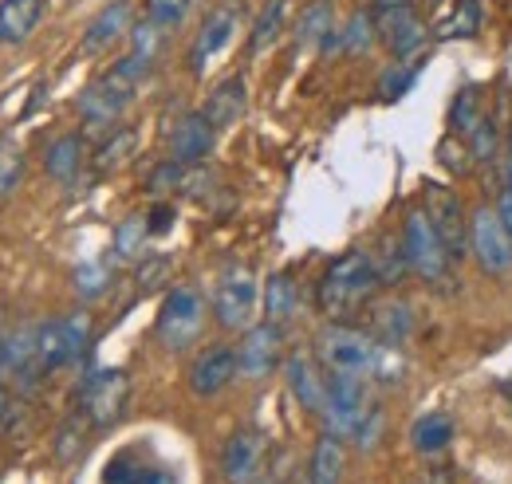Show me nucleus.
<instances>
[{"label":"nucleus","mask_w":512,"mask_h":484,"mask_svg":"<svg viewBox=\"0 0 512 484\" xmlns=\"http://www.w3.org/2000/svg\"><path fill=\"white\" fill-rule=\"evenodd\" d=\"M245 107H249V83H245V75H229L209 91L201 115L213 122V130H225L245 115Z\"/></svg>","instance_id":"19"},{"label":"nucleus","mask_w":512,"mask_h":484,"mask_svg":"<svg viewBox=\"0 0 512 484\" xmlns=\"http://www.w3.org/2000/svg\"><path fill=\"white\" fill-rule=\"evenodd\" d=\"M134 87H138V79H130L127 71L115 63L107 75H99V79L79 95V115H83V122H91V126H111V122L130 107Z\"/></svg>","instance_id":"8"},{"label":"nucleus","mask_w":512,"mask_h":484,"mask_svg":"<svg viewBox=\"0 0 512 484\" xmlns=\"http://www.w3.org/2000/svg\"><path fill=\"white\" fill-rule=\"evenodd\" d=\"M36 351H40V366H44L48 374L67 363H75V359H71V339H67L64 319H48V323L36 327Z\"/></svg>","instance_id":"24"},{"label":"nucleus","mask_w":512,"mask_h":484,"mask_svg":"<svg viewBox=\"0 0 512 484\" xmlns=\"http://www.w3.org/2000/svg\"><path fill=\"white\" fill-rule=\"evenodd\" d=\"M162 40H166V32H162L154 20H138V24L130 28V56L154 67L158 52H162Z\"/></svg>","instance_id":"34"},{"label":"nucleus","mask_w":512,"mask_h":484,"mask_svg":"<svg viewBox=\"0 0 512 484\" xmlns=\"http://www.w3.org/2000/svg\"><path fill=\"white\" fill-rule=\"evenodd\" d=\"M280 355H284V331L276 323H253L241 343H237V370L241 378H268L276 366H280Z\"/></svg>","instance_id":"12"},{"label":"nucleus","mask_w":512,"mask_h":484,"mask_svg":"<svg viewBox=\"0 0 512 484\" xmlns=\"http://www.w3.org/2000/svg\"><path fill=\"white\" fill-rule=\"evenodd\" d=\"M284 378H288V390L296 394V402H300L304 410L323 414V402H327V378H323L320 363H316L312 355H304V351L288 355Z\"/></svg>","instance_id":"18"},{"label":"nucleus","mask_w":512,"mask_h":484,"mask_svg":"<svg viewBox=\"0 0 512 484\" xmlns=\"http://www.w3.org/2000/svg\"><path fill=\"white\" fill-rule=\"evenodd\" d=\"M335 32V12H331V0H316L300 12L296 20V44L300 48H312V44H323L327 36Z\"/></svg>","instance_id":"30"},{"label":"nucleus","mask_w":512,"mask_h":484,"mask_svg":"<svg viewBox=\"0 0 512 484\" xmlns=\"http://www.w3.org/2000/svg\"><path fill=\"white\" fill-rule=\"evenodd\" d=\"M134 146H138V134H134L130 126H115V130L103 138V146L95 150V170H99V174H111V170L127 166Z\"/></svg>","instance_id":"31"},{"label":"nucleus","mask_w":512,"mask_h":484,"mask_svg":"<svg viewBox=\"0 0 512 484\" xmlns=\"http://www.w3.org/2000/svg\"><path fill=\"white\" fill-rule=\"evenodd\" d=\"M8 370V355H4V339H0V374Z\"/></svg>","instance_id":"47"},{"label":"nucleus","mask_w":512,"mask_h":484,"mask_svg":"<svg viewBox=\"0 0 512 484\" xmlns=\"http://www.w3.org/2000/svg\"><path fill=\"white\" fill-rule=\"evenodd\" d=\"M292 315H296V284L288 272H276L264 280V319L284 327Z\"/></svg>","instance_id":"26"},{"label":"nucleus","mask_w":512,"mask_h":484,"mask_svg":"<svg viewBox=\"0 0 512 484\" xmlns=\"http://www.w3.org/2000/svg\"><path fill=\"white\" fill-rule=\"evenodd\" d=\"M130 28H134V8H130V0H111V4H103V8L91 16V24L83 28V52H87V56H99V52L115 48L123 36H130Z\"/></svg>","instance_id":"16"},{"label":"nucleus","mask_w":512,"mask_h":484,"mask_svg":"<svg viewBox=\"0 0 512 484\" xmlns=\"http://www.w3.org/2000/svg\"><path fill=\"white\" fill-rule=\"evenodd\" d=\"M371 12H375V24H379V36H383L386 48H390L398 60L414 56V52L426 44V24L418 20V12H414L410 0H402V4H383V8H371Z\"/></svg>","instance_id":"14"},{"label":"nucleus","mask_w":512,"mask_h":484,"mask_svg":"<svg viewBox=\"0 0 512 484\" xmlns=\"http://www.w3.org/2000/svg\"><path fill=\"white\" fill-rule=\"evenodd\" d=\"M213 138H217V130L201 111L182 115L170 130V158L182 162V166H201L209 158V150H213Z\"/></svg>","instance_id":"17"},{"label":"nucleus","mask_w":512,"mask_h":484,"mask_svg":"<svg viewBox=\"0 0 512 484\" xmlns=\"http://www.w3.org/2000/svg\"><path fill=\"white\" fill-rule=\"evenodd\" d=\"M190 4L193 0H146V20H154L162 32H170V28H178L186 20Z\"/></svg>","instance_id":"39"},{"label":"nucleus","mask_w":512,"mask_h":484,"mask_svg":"<svg viewBox=\"0 0 512 484\" xmlns=\"http://www.w3.org/2000/svg\"><path fill=\"white\" fill-rule=\"evenodd\" d=\"M268 461V437L260 429H237L221 449V473L229 484H256Z\"/></svg>","instance_id":"13"},{"label":"nucleus","mask_w":512,"mask_h":484,"mask_svg":"<svg viewBox=\"0 0 512 484\" xmlns=\"http://www.w3.org/2000/svg\"><path fill=\"white\" fill-rule=\"evenodd\" d=\"M379 288V276H375V264H371V252L363 248H351L343 256H335L327 264L320 280V311L331 319H343L359 307H367L371 296Z\"/></svg>","instance_id":"1"},{"label":"nucleus","mask_w":512,"mask_h":484,"mask_svg":"<svg viewBox=\"0 0 512 484\" xmlns=\"http://www.w3.org/2000/svg\"><path fill=\"white\" fill-rule=\"evenodd\" d=\"M237 374H241V370H237V347L213 343V347H205L190 363V390L197 398H213V394H221Z\"/></svg>","instance_id":"15"},{"label":"nucleus","mask_w":512,"mask_h":484,"mask_svg":"<svg viewBox=\"0 0 512 484\" xmlns=\"http://www.w3.org/2000/svg\"><path fill=\"white\" fill-rule=\"evenodd\" d=\"M414 75H418V63H394V67L383 75V83H379V95H383V99L406 95L410 83H414Z\"/></svg>","instance_id":"40"},{"label":"nucleus","mask_w":512,"mask_h":484,"mask_svg":"<svg viewBox=\"0 0 512 484\" xmlns=\"http://www.w3.org/2000/svg\"><path fill=\"white\" fill-rule=\"evenodd\" d=\"M477 122H481V95H477V87H465V91H457V99L449 107V126H453V134L469 138V130Z\"/></svg>","instance_id":"35"},{"label":"nucleus","mask_w":512,"mask_h":484,"mask_svg":"<svg viewBox=\"0 0 512 484\" xmlns=\"http://www.w3.org/2000/svg\"><path fill=\"white\" fill-rule=\"evenodd\" d=\"M182 182H186V166H182V162H174V158H166V162L150 174V182L146 185H150V193H158V197H162V193L182 189Z\"/></svg>","instance_id":"41"},{"label":"nucleus","mask_w":512,"mask_h":484,"mask_svg":"<svg viewBox=\"0 0 512 484\" xmlns=\"http://www.w3.org/2000/svg\"><path fill=\"white\" fill-rule=\"evenodd\" d=\"M201 327H205V300H201V292L190 288V284L170 288V296L162 300V311H158V339L170 351H186L193 339L201 335Z\"/></svg>","instance_id":"5"},{"label":"nucleus","mask_w":512,"mask_h":484,"mask_svg":"<svg viewBox=\"0 0 512 484\" xmlns=\"http://www.w3.org/2000/svg\"><path fill=\"white\" fill-rule=\"evenodd\" d=\"M83 162H87V146H83V138H79V134H64V138H56V142L48 146V154H44L48 174H52L60 185L75 182V178H79V170H83Z\"/></svg>","instance_id":"22"},{"label":"nucleus","mask_w":512,"mask_h":484,"mask_svg":"<svg viewBox=\"0 0 512 484\" xmlns=\"http://www.w3.org/2000/svg\"><path fill=\"white\" fill-rule=\"evenodd\" d=\"M477 28H481V4L453 0V8L434 24V36L438 40H469V36H477Z\"/></svg>","instance_id":"29"},{"label":"nucleus","mask_w":512,"mask_h":484,"mask_svg":"<svg viewBox=\"0 0 512 484\" xmlns=\"http://www.w3.org/2000/svg\"><path fill=\"white\" fill-rule=\"evenodd\" d=\"M449 441H453V418L449 414H422L410 425V445L422 457H438Z\"/></svg>","instance_id":"25"},{"label":"nucleus","mask_w":512,"mask_h":484,"mask_svg":"<svg viewBox=\"0 0 512 484\" xmlns=\"http://www.w3.org/2000/svg\"><path fill=\"white\" fill-rule=\"evenodd\" d=\"M166 272H170V260H166V256H146V260L138 264V284H142V288H154Z\"/></svg>","instance_id":"43"},{"label":"nucleus","mask_w":512,"mask_h":484,"mask_svg":"<svg viewBox=\"0 0 512 484\" xmlns=\"http://www.w3.org/2000/svg\"><path fill=\"white\" fill-rule=\"evenodd\" d=\"M371 264H375L379 288H394V284H402V276L410 272V260H406V248H402V233H398V237H383L379 248L371 252Z\"/></svg>","instance_id":"28"},{"label":"nucleus","mask_w":512,"mask_h":484,"mask_svg":"<svg viewBox=\"0 0 512 484\" xmlns=\"http://www.w3.org/2000/svg\"><path fill=\"white\" fill-rule=\"evenodd\" d=\"M316 355L331 374H359V378H375L379 359H383V343L367 331L331 323L323 327L316 339Z\"/></svg>","instance_id":"3"},{"label":"nucleus","mask_w":512,"mask_h":484,"mask_svg":"<svg viewBox=\"0 0 512 484\" xmlns=\"http://www.w3.org/2000/svg\"><path fill=\"white\" fill-rule=\"evenodd\" d=\"M469 248L481 264L485 276H505L512 268V237L505 229V221L497 217V209L481 205L469 221Z\"/></svg>","instance_id":"10"},{"label":"nucleus","mask_w":512,"mask_h":484,"mask_svg":"<svg viewBox=\"0 0 512 484\" xmlns=\"http://www.w3.org/2000/svg\"><path fill=\"white\" fill-rule=\"evenodd\" d=\"M402 248L410 260V272L434 288H453V256L446 241L438 237V229L430 225V217L422 209H410L402 221Z\"/></svg>","instance_id":"2"},{"label":"nucleus","mask_w":512,"mask_h":484,"mask_svg":"<svg viewBox=\"0 0 512 484\" xmlns=\"http://www.w3.org/2000/svg\"><path fill=\"white\" fill-rule=\"evenodd\" d=\"M71 280H75V292H79L83 300H95V296H103V292H107L111 272H107V264H79Z\"/></svg>","instance_id":"38"},{"label":"nucleus","mask_w":512,"mask_h":484,"mask_svg":"<svg viewBox=\"0 0 512 484\" xmlns=\"http://www.w3.org/2000/svg\"><path fill=\"white\" fill-rule=\"evenodd\" d=\"M509 154H512V130H509Z\"/></svg>","instance_id":"49"},{"label":"nucleus","mask_w":512,"mask_h":484,"mask_svg":"<svg viewBox=\"0 0 512 484\" xmlns=\"http://www.w3.org/2000/svg\"><path fill=\"white\" fill-rule=\"evenodd\" d=\"M422 213L430 217V225H434L438 237L446 241L449 256L461 260V256H465V244H469V221H465V213H461L457 193L446 189V185H430V189L422 193Z\"/></svg>","instance_id":"11"},{"label":"nucleus","mask_w":512,"mask_h":484,"mask_svg":"<svg viewBox=\"0 0 512 484\" xmlns=\"http://www.w3.org/2000/svg\"><path fill=\"white\" fill-rule=\"evenodd\" d=\"M130 398V382L123 370H99L83 382V394H79V410L83 418L95 425V429H107L123 418Z\"/></svg>","instance_id":"9"},{"label":"nucleus","mask_w":512,"mask_h":484,"mask_svg":"<svg viewBox=\"0 0 512 484\" xmlns=\"http://www.w3.org/2000/svg\"><path fill=\"white\" fill-rule=\"evenodd\" d=\"M24 174V154L12 138H0V197H8Z\"/></svg>","instance_id":"37"},{"label":"nucleus","mask_w":512,"mask_h":484,"mask_svg":"<svg viewBox=\"0 0 512 484\" xmlns=\"http://www.w3.org/2000/svg\"><path fill=\"white\" fill-rule=\"evenodd\" d=\"M469 150H473V162H493L497 154V142H501V122L493 115H481V122L469 130Z\"/></svg>","instance_id":"36"},{"label":"nucleus","mask_w":512,"mask_h":484,"mask_svg":"<svg viewBox=\"0 0 512 484\" xmlns=\"http://www.w3.org/2000/svg\"><path fill=\"white\" fill-rule=\"evenodd\" d=\"M505 185H509V189H512V154H509V158H505Z\"/></svg>","instance_id":"46"},{"label":"nucleus","mask_w":512,"mask_h":484,"mask_svg":"<svg viewBox=\"0 0 512 484\" xmlns=\"http://www.w3.org/2000/svg\"><path fill=\"white\" fill-rule=\"evenodd\" d=\"M284 20H288V0H264V8L256 12V20H253V36H249V52H253V56L268 52V48L280 40Z\"/></svg>","instance_id":"27"},{"label":"nucleus","mask_w":512,"mask_h":484,"mask_svg":"<svg viewBox=\"0 0 512 484\" xmlns=\"http://www.w3.org/2000/svg\"><path fill=\"white\" fill-rule=\"evenodd\" d=\"M493 209H497V217L505 221V229H509V237H512V189L509 185L501 189V197H497V205H493Z\"/></svg>","instance_id":"45"},{"label":"nucleus","mask_w":512,"mask_h":484,"mask_svg":"<svg viewBox=\"0 0 512 484\" xmlns=\"http://www.w3.org/2000/svg\"><path fill=\"white\" fill-rule=\"evenodd\" d=\"M410 327H414L410 303L383 300V303H375V307H371V335H375L383 347H398V343H406Z\"/></svg>","instance_id":"21"},{"label":"nucleus","mask_w":512,"mask_h":484,"mask_svg":"<svg viewBox=\"0 0 512 484\" xmlns=\"http://www.w3.org/2000/svg\"><path fill=\"white\" fill-rule=\"evenodd\" d=\"M256 300H260L256 276L245 264H233V268L221 272V280L213 288V315L225 331H249L256 315Z\"/></svg>","instance_id":"4"},{"label":"nucleus","mask_w":512,"mask_h":484,"mask_svg":"<svg viewBox=\"0 0 512 484\" xmlns=\"http://www.w3.org/2000/svg\"><path fill=\"white\" fill-rule=\"evenodd\" d=\"M375 32H379V24H375V12H367V8L351 12V16H347V24L339 28V52H347V56H359V52H367V48L375 44Z\"/></svg>","instance_id":"32"},{"label":"nucleus","mask_w":512,"mask_h":484,"mask_svg":"<svg viewBox=\"0 0 512 484\" xmlns=\"http://www.w3.org/2000/svg\"><path fill=\"white\" fill-rule=\"evenodd\" d=\"M44 16V0H0V44H24Z\"/></svg>","instance_id":"20"},{"label":"nucleus","mask_w":512,"mask_h":484,"mask_svg":"<svg viewBox=\"0 0 512 484\" xmlns=\"http://www.w3.org/2000/svg\"><path fill=\"white\" fill-rule=\"evenodd\" d=\"M146 237H150L146 217H127V221L115 229V256H119V260H142V256H146Z\"/></svg>","instance_id":"33"},{"label":"nucleus","mask_w":512,"mask_h":484,"mask_svg":"<svg viewBox=\"0 0 512 484\" xmlns=\"http://www.w3.org/2000/svg\"><path fill=\"white\" fill-rule=\"evenodd\" d=\"M308 484H343V437L323 433L308 461Z\"/></svg>","instance_id":"23"},{"label":"nucleus","mask_w":512,"mask_h":484,"mask_svg":"<svg viewBox=\"0 0 512 484\" xmlns=\"http://www.w3.org/2000/svg\"><path fill=\"white\" fill-rule=\"evenodd\" d=\"M379 433H383V410H367V418L359 422V429H355V445L359 449H371L375 441H379Z\"/></svg>","instance_id":"42"},{"label":"nucleus","mask_w":512,"mask_h":484,"mask_svg":"<svg viewBox=\"0 0 512 484\" xmlns=\"http://www.w3.org/2000/svg\"><path fill=\"white\" fill-rule=\"evenodd\" d=\"M146 225H150V233H166L170 225H174V205H166V201H158L150 213H146Z\"/></svg>","instance_id":"44"},{"label":"nucleus","mask_w":512,"mask_h":484,"mask_svg":"<svg viewBox=\"0 0 512 484\" xmlns=\"http://www.w3.org/2000/svg\"><path fill=\"white\" fill-rule=\"evenodd\" d=\"M241 16H245V0H221L217 8H209V16L201 20V28H197V36H193L190 44L193 75H201L209 63L233 44V36L241 32Z\"/></svg>","instance_id":"7"},{"label":"nucleus","mask_w":512,"mask_h":484,"mask_svg":"<svg viewBox=\"0 0 512 484\" xmlns=\"http://www.w3.org/2000/svg\"><path fill=\"white\" fill-rule=\"evenodd\" d=\"M4 414H8V398L0 394V422H4Z\"/></svg>","instance_id":"48"},{"label":"nucleus","mask_w":512,"mask_h":484,"mask_svg":"<svg viewBox=\"0 0 512 484\" xmlns=\"http://www.w3.org/2000/svg\"><path fill=\"white\" fill-rule=\"evenodd\" d=\"M367 378L359 374H331L327 378V402H323V425L335 437H355L359 422L367 418Z\"/></svg>","instance_id":"6"}]
</instances>
